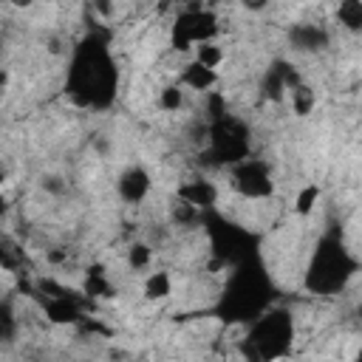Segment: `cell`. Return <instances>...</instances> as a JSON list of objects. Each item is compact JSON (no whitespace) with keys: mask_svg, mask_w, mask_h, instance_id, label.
<instances>
[{"mask_svg":"<svg viewBox=\"0 0 362 362\" xmlns=\"http://www.w3.org/2000/svg\"><path fill=\"white\" fill-rule=\"evenodd\" d=\"M116 62L99 37H85L71 59L65 93L79 107H107L116 96Z\"/></svg>","mask_w":362,"mask_h":362,"instance_id":"obj_1","label":"cell"},{"mask_svg":"<svg viewBox=\"0 0 362 362\" xmlns=\"http://www.w3.org/2000/svg\"><path fill=\"white\" fill-rule=\"evenodd\" d=\"M354 272H356V260L348 255V249L337 238H322L311 257L305 286L314 294H337L345 288Z\"/></svg>","mask_w":362,"mask_h":362,"instance_id":"obj_2","label":"cell"},{"mask_svg":"<svg viewBox=\"0 0 362 362\" xmlns=\"http://www.w3.org/2000/svg\"><path fill=\"white\" fill-rule=\"evenodd\" d=\"M294 334V322L286 311L272 308L260 317H255L249 334H246V354L255 359H274L283 356Z\"/></svg>","mask_w":362,"mask_h":362,"instance_id":"obj_3","label":"cell"},{"mask_svg":"<svg viewBox=\"0 0 362 362\" xmlns=\"http://www.w3.org/2000/svg\"><path fill=\"white\" fill-rule=\"evenodd\" d=\"M206 153L218 164H235V161L246 158L249 156V133H246L243 122H238L226 113L218 116L206 127Z\"/></svg>","mask_w":362,"mask_h":362,"instance_id":"obj_4","label":"cell"},{"mask_svg":"<svg viewBox=\"0 0 362 362\" xmlns=\"http://www.w3.org/2000/svg\"><path fill=\"white\" fill-rule=\"evenodd\" d=\"M218 34V17L206 8H187L175 17L173 23V31H170V40L178 51H187V48H198L201 42H209L212 37Z\"/></svg>","mask_w":362,"mask_h":362,"instance_id":"obj_5","label":"cell"},{"mask_svg":"<svg viewBox=\"0 0 362 362\" xmlns=\"http://www.w3.org/2000/svg\"><path fill=\"white\" fill-rule=\"evenodd\" d=\"M232 187L243 195V198H252V201H263L274 192V181H272V170L266 161L260 158H240L232 164Z\"/></svg>","mask_w":362,"mask_h":362,"instance_id":"obj_6","label":"cell"},{"mask_svg":"<svg viewBox=\"0 0 362 362\" xmlns=\"http://www.w3.org/2000/svg\"><path fill=\"white\" fill-rule=\"evenodd\" d=\"M48 288L54 291V294H48V300H45V317H48L51 322H57V325H74V322H79V320L85 317L82 303H79L71 291H65V288H59V286H51V283H48Z\"/></svg>","mask_w":362,"mask_h":362,"instance_id":"obj_7","label":"cell"},{"mask_svg":"<svg viewBox=\"0 0 362 362\" xmlns=\"http://www.w3.org/2000/svg\"><path fill=\"white\" fill-rule=\"evenodd\" d=\"M288 45L300 54H320L331 45V34L320 23H297L288 28Z\"/></svg>","mask_w":362,"mask_h":362,"instance_id":"obj_8","label":"cell"},{"mask_svg":"<svg viewBox=\"0 0 362 362\" xmlns=\"http://www.w3.org/2000/svg\"><path fill=\"white\" fill-rule=\"evenodd\" d=\"M122 201L127 204H139L144 201V195L150 192V173L144 167H127L122 175H119V184H116Z\"/></svg>","mask_w":362,"mask_h":362,"instance_id":"obj_9","label":"cell"},{"mask_svg":"<svg viewBox=\"0 0 362 362\" xmlns=\"http://www.w3.org/2000/svg\"><path fill=\"white\" fill-rule=\"evenodd\" d=\"M178 198H184V201H189L192 206L204 209V206H212V204H215L218 189L212 187V181L192 178V181H187V184H181V187H178Z\"/></svg>","mask_w":362,"mask_h":362,"instance_id":"obj_10","label":"cell"},{"mask_svg":"<svg viewBox=\"0 0 362 362\" xmlns=\"http://www.w3.org/2000/svg\"><path fill=\"white\" fill-rule=\"evenodd\" d=\"M215 82H218V71H215V68L201 65L198 59H195V62H189V65L181 71V85H184V88H189V90H209Z\"/></svg>","mask_w":362,"mask_h":362,"instance_id":"obj_11","label":"cell"},{"mask_svg":"<svg viewBox=\"0 0 362 362\" xmlns=\"http://www.w3.org/2000/svg\"><path fill=\"white\" fill-rule=\"evenodd\" d=\"M337 20H339L342 28L359 31V28H362V0H339V6H337Z\"/></svg>","mask_w":362,"mask_h":362,"instance_id":"obj_12","label":"cell"},{"mask_svg":"<svg viewBox=\"0 0 362 362\" xmlns=\"http://www.w3.org/2000/svg\"><path fill=\"white\" fill-rule=\"evenodd\" d=\"M173 294V280L167 272H150L144 280V297L147 300H164Z\"/></svg>","mask_w":362,"mask_h":362,"instance_id":"obj_13","label":"cell"},{"mask_svg":"<svg viewBox=\"0 0 362 362\" xmlns=\"http://www.w3.org/2000/svg\"><path fill=\"white\" fill-rule=\"evenodd\" d=\"M288 96H291V107H294V113H297V116H308V113H311V107L317 105L314 90H311L308 85H303V82H297V85L288 90Z\"/></svg>","mask_w":362,"mask_h":362,"instance_id":"obj_14","label":"cell"},{"mask_svg":"<svg viewBox=\"0 0 362 362\" xmlns=\"http://www.w3.org/2000/svg\"><path fill=\"white\" fill-rule=\"evenodd\" d=\"M85 294L88 297H110L113 294V286H110V280L105 277V272L99 266L88 272V277H85Z\"/></svg>","mask_w":362,"mask_h":362,"instance_id":"obj_15","label":"cell"},{"mask_svg":"<svg viewBox=\"0 0 362 362\" xmlns=\"http://www.w3.org/2000/svg\"><path fill=\"white\" fill-rule=\"evenodd\" d=\"M23 260H25L23 249H20L17 243H11V240L0 238V266H3V269H8V272H14V269H20V266H23Z\"/></svg>","mask_w":362,"mask_h":362,"instance_id":"obj_16","label":"cell"},{"mask_svg":"<svg viewBox=\"0 0 362 362\" xmlns=\"http://www.w3.org/2000/svg\"><path fill=\"white\" fill-rule=\"evenodd\" d=\"M14 334H17V314L6 300H0V345L11 342Z\"/></svg>","mask_w":362,"mask_h":362,"instance_id":"obj_17","label":"cell"},{"mask_svg":"<svg viewBox=\"0 0 362 362\" xmlns=\"http://www.w3.org/2000/svg\"><path fill=\"white\" fill-rule=\"evenodd\" d=\"M195 59H198L201 65H206V68H218V65L223 62V48L215 45L212 40H209V42H201V45L195 48Z\"/></svg>","mask_w":362,"mask_h":362,"instance_id":"obj_18","label":"cell"},{"mask_svg":"<svg viewBox=\"0 0 362 362\" xmlns=\"http://www.w3.org/2000/svg\"><path fill=\"white\" fill-rule=\"evenodd\" d=\"M181 105H184V90H181V85H170V88L158 90V107H161V110L173 113V110H181Z\"/></svg>","mask_w":362,"mask_h":362,"instance_id":"obj_19","label":"cell"},{"mask_svg":"<svg viewBox=\"0 0 362 362\" xmlns=\"http://www.w3.org/2000/svg\"><path fill=\"white\" fill-rule=\"evenodd\" d=\"M317 198H320V187H317V184H308V187H303V189L297 192V198H294V212H300V215H308V212L314 209Z\"/></svg>","mask_w":362,"mask_h":362,"instance_id":"obj_20","label":"cell"},{"mask_svg":"<svg viewBox=\"0 0 362 362\" xmlns=\"http://www.w3.org/2000/svg\"><path fill=\"white\" fill-rule=\"evenodd\" d=\"M150 257H153V249H150L147 243H133V246L127 249V263H130V269H136V272L147 269V266H150Z\"/></svg>","mask_w":362,"mask_h":362,"instance_id":"obj_21","label":"cell"},{"mask_svg":"<svg viewBox=\"0 0 362 362\" xmlns=\"http://www.w3.org/2000/svg\"><path fill=\"white\" fill-rule=\"evenodd\" d=\"M198 212H201L198 206H192L189 201L178 198V201L173 204V212H170V215H173V223H181V226H184V223H192V221L198 218Z\"/></svg>","mask_w":362,"mask_h":362,"instance_id":"obj_22","label":"cell"},{"mask_svg":"<svg viewBox=\"0 0 362 362\" xmlns=\"http://www.w3.org/2000/svg\"><path fill=\"white\" fill-rule=\"evenodd\" d=\"M240 3H243L246 8H252V11H260V8H263L269 0H240Z\"/></svg>","mask_w":362,"mask_h":362,"instance_id":"obj_23","label":"cell"},{"mask_svg":"<svg viewBox=\"0 0 362 362\" xmlns=\"http://www.w3.org/2000/svg\"><path fill=\"white\" fill-rule=\"evenodd\" d=\"M11 3H14V6H23V8H25V6H31L34 0H11Z\"/></svg>","mask_w":362,"mask_h":362,"instance_id":"obj_24","label":"cell"},{"mask_svg":"<svg viewBox=\"0 0 362 362\" xmlns=\"http://www.w3.org/2000/svg\"><path fill=\"white\" fill-rule=\"evenodd\" d=\"M3 88H6V71L0 68V90H3Z\"/></svg>","mask_w":362,"mask_h":362,"instance_id":"obj_25","label":"cell"},{"mask_svg":"<svg viewBox=\"0 0 362 362\" xmlns=\"http://www.w3.org/2000/svg\"><path fill=\"white\" fill-rule=\"evenodd\" d=\"M6 181V170H3V164H0V184Z\"/></svg>","mask_w":362,"mask_h":362,"instance_id":"obj_26","label":"cell"},{"mask_svg":"<svg viewBox=\"0 0 362 362\" xmlns=\"http://www.w3.org/2000/svg\"><path fill=\"white\" fill-rule=\"evenodd\" d=\"M3 209H6V204H3V198H0V212H3Z\"/></svg>","mask_w":362,"mask_h":362,"instance_id":"obj_27","label":"cell"}]
</instances>
